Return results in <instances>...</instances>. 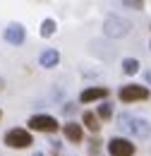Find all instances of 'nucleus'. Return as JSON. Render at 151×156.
I'll use <instances>...</instances> for the list:
<instances>
[{
    "label": "nucleus",
    "instance_id": "obj_1",
    "mask_svg": "<svg viewBox=\"0 0 151 156\" xmlns=\"http://www.w3.org/2000/svg\"><path fill=\"white\" fill-rule=\"evenodd\" d=\"M130 29H132L130 20L118 17V15H108L106 22H103V34H106L108 39H122V36L130 34Z\"/></svg>",
    "mask_w": 151,
    "mask_h": 156
},
{
    "label": "nucleus",
    "instance_id": "obj_2",
    "mask_svg": "<svg viewBox=\"0 0 151 156\" xmlns=\"http://www.w3.org/2000/svg\"><path fill=\"white\" fill-rule=\"evenodd\" d=\"M5 144L10 149H26L29 144H34V139L29 135V130H22V127H12L7 135H5Z\"/></svg>",
    "mask_w": 151,
    "mask_h": 156
},
{
    "label": "nucleus",
    "instance_id": "obj_3",
    "mask_svg": "<svg viewBox=\"0 0 151 156\" xmlns=\"http://www.w3.org/2000/svg\"><path fill=\"white\" fill-rule=\"evenodd\" d=\"M120 98L125 103H132V101H146L149 98V89L142 87V84H127L120 89Z\"/></svg>",
    "mask_w": 151,
    "mask_h": 156
},
{
    "label": "nucleus",
    "instance_id": "obj_4",
    "mask_svg": "<svg viewBox=\"0 0 151 156\" xmlns=\"http://www.w3.org/2000/svg\"><path fill=\"white\" fill-rule=\"evenodd\" d=\"M108 151L111 156H134V144L130 139H125V137H113L111 142H108Z\"/></svg>",
    "mask_w": 151,
    "mask_h": 156
},
{
    "label": "nucleus",
    "instance_id": "obj_5",
    "mask_svg": "<svg viewBox=\"0 0 151 156\" xmlns=\"http://www.w3.org/2000/svg\"><path fill=\"white\" fill-rule=\"evenodd\" d=\"M29 127L36 132H55L58 120L53 115H31L29 118Z\"/></svg>",
    "mask_w": 151,
    "mask_h": 156
},
{
    "label": "nucleus",
    "instance_id": "obj_6",
    "mask_svg": "<svg viewBox=\"0 0 151 156\" xmlns=\"http://www.w3.org/2000/svg\"><path fill=\"white\" fill-rule=\"evenodd\" d=\"M24 39H26V29H24L19 22L7 24V29H5V41H7V43H12V46H22Z\"/></svg>",
    "mask_w": 151,
    "mask_h": 156
},
{
    "label": "nucleus",
    "instance_id": "obj_7",
    "mask_svg": "<svg viewBox=\"0 0 151 156\" xmlns=\"http://www.w3.org/2000/svg\"><path fill=\"white\" fill-rule=\"evenodd\" d=\"M130 130H132L134 137H139V139H146L151 137V122L149 120H144V118H132V122H130Z\"/></svg>",
    "mask_w": 151,
    "mask_h": 156
},
{
    "label": "nucleus",
    "instance_id": "obj_8",
    "mask_svg": "<svg viewBox=\"0 0 151 156\" xmlns=\"http://www.w3.org/2000/svg\"><path fill=\"white\" fill-rule=\"evenodd\" d=\"M58 62H60V53H58L55 48H48V51H43V53L38 55V65H41V67H46V70L55 67Z\"/></svg>",
    "mask_w": 151,
    "mask_h": 156
},
{
    "label": "nucleus",
    "instance_id": "obj_9",
    "mask_svg": "<svg viewBox=\"0 0 151 156\" xmlns=\"http://www.w3.org/2000/svg\"><path fill=\"white\" fill-rule=\"evenodd\" d=\"M106 96H108V89H106V87H89V89H84V91H82L79 101H82V103H89V101L106 98Z\"/></svg>",
    "mask_w": 151,
    "mask_h": 156
},
{
    "label": "nucleus",
    "instance_id": "obj_10",
    "mask_svg": "<svg viewBox=\"0 0 151 156\" xmlns=\"http://www.w3.org/2000/svg\"><path fill=\"white\" fill-rule=\"evenodd\" d=\"M62 130H65V137H67L70 142H82V125L67 122V125H62Z\"/></svg>",
    "mask_w": 151,
    "mask_h": 156
},
{
    "label": "nucleus",
    "instance_id": "obj_11",
    "mask_svg": "<svg viewBox=\"0 0 151 156\" xmlns=\"http://www.w3.org/2000/svg\"><path fill=\"white\" fill-rule=\"evenodd\" d=\"M84 125H86L91 132H98V130H101V120H98V115H94L91 111L84 113Z\"/></svg>",
    "mask_w": 151,
    "mask_h": 156
},
{
    "label": "nucleus",
    "instance_id": "obj_12",
    "mask_svg": "<svg viewBox=\"0 0 151 156\" xmlns=\"http://www.w3.org/2000/svg\"><path fill=\"white\" fill-rule=\"evenodd\" d=\"M55 29H58L55 20H43L41 22V36H43V39H51V36L55 34Z\"/></svg>",
    "mask_w": 151,
    "mask_h": 156
},
{
    "label": "nucleus",
    "instance_id": "obj_13",
    "mask_svg": "<svg viewBox=\"0 0 151 156\" xmlns=\"http://www.w3.org/2000/svg\"><path fill=\"white\" fill-rule=\"evenodd\" d=\"M137 70H139V60L137 58H125L122 60V72H125V75H134Z\"/></svg>",
    "mask_w": 151,
    "mask_h": 156
},
{
    "label": "nucleus",
    "instance_id": "obj_14",
    "mask_svg": "<svg viewBox=\"0 0 151 156\" xmlns=\"http://www.w3.org/2000/svg\"><path fill=\"white\" fill-rule=\"evenodd\" d=\"M108 118H113V106L106 101L98 106V120H108Z\"/></svg>",
    "mask_w": 151,
    "mask_h": 156
},
{
    "label": "nucleus",
    "instance_id": "obj_15",
    "mask_svg": "<svg viewBox=\"0 0 151 156\" xmlns=\"http://www.w3.org/2000/svg\"><path fill=\"white\" fill-rule=\"evenodd\" d=\"M98 149H101V139L91 137V142H89V156H98Z\"/></svg>",
    "mask_w": 151,
    "mask_h": 156
},
{
    "label": "nucleus",
    "instance_id": "obj_16",
    "mask_svg": "<svg viewBox=\"0 0 151 156\" xmlns=\"http://www.w3.org/2000/svg\"><path fill=\"white\" fill-rule=\"evenodd\" d=\"M122 7H127V10H144V2H139V0H125Z\"/></svg>",
    "mask_w": 151,
    "mask_h": 156
},
{
    "label": "nucleus",
    "instance_id": "obj_17",
    "mask_svg": "<svg viewBox=\"0 0 151 156\" xmlns=\"http://www.w3.org/2000/svg\"><path fill=\"white\" fill-rule=\"evenodd\" d=\"M130 122H132L130 115H120L118 118V130H130Z\"/></svg>",
    "mask_w": 151,
    "mask_h": 156
},
{
    "label": "nucleus",
    "instance_id": "obj_18",
    "mask_svg": "<svg viewBox=\"0 0 151 156\" xmlns=\"http://www.w3.org/2000/svg\"><path fill=\"white\" fill-rule=\"evenodd\" d=\"M62 111H65V115H72V113L77 111V106H75V103H65V108H62Z\"/></svg>",
    "mask_w": 151,
    "mask_h": 156
},
{
    "label": "nucleus",
    "instance_id": "obj_19",
    "mask_svg": "<svg viewBox=\"0 0 151 156\" xmlns=\"http://www.w3.org/2000/svg\"><path fill=\"white\" fill-rule=\"evenodd\" d=\"M48 144H51V147H53V151H60V149H62V144H60V142H58V139H51V142H48Z\"/></svg>",
    "mask_w": 151,
    "mask_h": 156
},
{
    "label": "nucleus",
    "instance_id": "obj_20",
    "mask_svg": "<svg viewBox=\"0 0 151 156\" xmlns=\"http://www.w3.org/2000/svg\"><path fill=\"white\" fill-rule=\"evenodd\" d=\"M144 77H146V82H149V84H151V70H149V72H146V75H144Z\"/></svg>",
    "mask_w": 151,
    "mask_h": 156
},
{
    "label": "nucleus",
    "instance_id": "obj_21",
    "mask_svg": "<svg viewBox=\"0 0 151 156\" xmlns=\"http://www.w3.org/2000/svg\"><path fill=\"white\" fill-rule=\"evenodd\" d=\"M2 89H5V79L0 77V91H2Z\"/></svg>",
    "mask_w": 151,
    "mask_h": 156
},
{
    "label": "nucleus",
    "instance_id": "obj_22",
    "mask_svg": "<svg viewBox=\"0 0 151 156\" xmlns=\"http://www.w3.org/2000/svg\"><path fill=\"white\" fill-rule=\"evenodd\" d=\"M31 156H46V154H43V151H36V154H31Z\"/></svg>",
    "mask_w": 151,
    "mask_h": 156
},
{
    "label": "nucleus",
    "instance_id": "obj_23",
    "mask_svg": "<svg viewBox=\"0 0 151 156\" xmlns=\"http://www.w3.org/2000/svg\"><path fill=\"white\" fill-rule=\"evenodd\" d=\"M149 48H151V41H149Z\"/></svg>",
    "mask_w": 151,
    "mask_h": 156
},
{
    "label": "nucleus",
    "instance_id": "obj_24",
    "mask_svg": "<svg viewBox=\"0 0 151 156\" xmlns=\"http://www.w3.org/2000/svg\"><path fill=\"white\" fill-rule=\"evenodd\" d=\"M0 115H2V113H0Z\"/></svg>",
    "mask_w": 151,
    "mask_h": 156
}]
</instances>
